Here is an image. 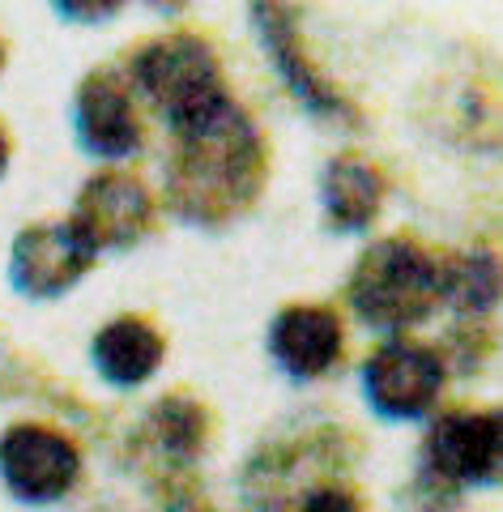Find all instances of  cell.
<instances>
[{
	"instance_id": "cell-1",
	"label": "cell",
	"mask_w": 503,
	"mask_h": 512,
	"mask_svg": "<svg viewBox=\"0 0 503 512\" xmlns=\"http://www.w3.org/2000/svg\"><path fill=\"white\" fill-rule=\"evenodd\" d=\"M265 175V150L252 120L239 107L209 120L197 133L180 137V154L171 158V205L184 218L218 222L243 210Z\"/></svg>"
},
{
	"instance_id": "cell-2",
	"label": "cell",
	"mask_w": 503,
	"mask_h": 512,
	"mask_svg": "<svg viewBox=\"0 0 503 512\" xmlns=\"http://www.w3.org/2000/svg\"><path fill=\"white\" fill-rule=\"evenodd\" d=\"M350 312L367 329H414L444 303V265L405 235L376 239L346 282Z\"/></svg>"
},
{
	"instance_id": "cell-3",
	"label": "cell",
	"mask_w": 503,
	"mask_h": 512,
	"mask_svg": "<svg viewBox=\"0 0 503 512\" xmlns=\"http://www.w3.org/2000/svg\"><path fill=\"white\" fill-rule=\"evenodd\" d=\"M128 73H133V86L150 99V107L171 124L175 137L197 133L235 107L214 47L197 35H162L141 43Z\"/></svg>"
},
{
	"instance_id": "cell-4",
	"label": "cell",
	"mask_w": 503,
	"mask_h": 512,
	"mask_svg": "<svg viewBox=\"0 0 503 512\" xmlns=\"http://www.w3.org/2000/svg\"><path fill=\"white\" fill-rule=\"evenodd\" d=\"M448 380L440 350L414 338H393L363 363L367 406L388 423H418L435 410Z\"/></svg>"
},
{
	"instance_id": "cell-5",
	"label": "cell",
	"mask_w": 503,
	"mask_h": 512,
	"mask_svg": "<svg viewBox=\"0 0 503 512\" xmlns=\"http://www.w3.org/2000/svg\"><path fill=\"white\" fill-rule=\"evenodd\" d=\"M81 453L69 436L43 423H13L0 436V483L22 504H56L73 491Z\"/></svg>"
},
{
	"instance_id": "cell-6",
	"label": "cell",
	"mask_w": 503,
	"mask_h": 512,
	"mask_svg": "<svg viewBox=\"0 0 503 512\" xmlns=\"http://www.w3.org/2000/svg\"><path fill=\"white\" fill-rule=\"evenodd\" d=\"M499 414L452 410L435 419L423 444L427 474L440 487H495L499 483Z\"/></svg>"
},
{
	"instance_id": "cell-7",
	"label": "cell",
	"mask_w": 503,
	"mask_h": 512,
	"mask_svg": "<svg viewBox=\"0 0 503 512\" xmlns=\"http://www.w3.org/2000/svg\"><path fill=\"white\" fill-rule=\"evenodd\" d=\"M99 261L69 222H39L13 239L9 252V282L30 299H56L86 278V269Z\"/></svg>"
},
{
	"instance_id": "cell-8",
	"label": "cell",
	"mask_w": 503,
	"mask_h": 512,
	"mask_svg": "<svg viewBox=\"0 0 503 512\" xmlns=\"http://www.w3.org/2000/svg\"><path fill=\"white\" fill-rule=\"evenodd\" d=\"M94 256L128 248L150 222V192L124 171H103L81 188L73 218H64Z\"/></svg>"
},
{
	"instance_id": "cell-9",
	"label": "cell",
	"mask_w": 503,
	"mask_h": 512,
	"mask_svg": "<svg viewBox=\"0 0 503 512\" xmlns=\"http://www.w3.org/2000/svg\"><path fill=\"white\" fill-rule=\"evenodd\" d=\"M73 133H77V146L90 158H103V163H120V158L137 154L141 116H137L133 94H128L116 69H94L86 82L77 86Z\"/></svg>"
},
{
	"instance_id": "cell-10",
	"label": "cell",
	"mask_w": 503,
	"mask_h": 512,
	"mask_svg": "<svg viewBox=\"0 0 503 512\" xmlns=\"http://www.w3.org/2000/svg\"><path fill=\"white\" fill-rule=\"evenodd\" d=\"M269 355L290 380L329 376L346 355V325L333 308L320 303H295L282 308L269 325Z\"/></svg>"
},
{
	"instance_id": "cell-11",
	"label": "cell",
	"mask_w": 503,
	"mask_h": 512,
	"mask_svg": "<svg viewBox=\"0 0 503 512\" xmlns=\"http://www.w3.org/2000/svg\"><path fill=\"white\" fill-rule=\"evenodd\" d=\"M256 30H261V39L269 47V60L273 69L286 77L290 94L312 111V116H342L346 103L342 94H337L324 77L316 73V64L307 60L303 52V39H299V22L290 18V9H278V5H256Z\"/></svg>"
},
{
	"instance_id": "cell-12",
	"label": "cell",
	"mask_w": 503,
	"mask_h": 512,
	"mask_svg": "<svg viewBox=\"0 0 503 512\" xmlns=\"http://www.w3.org/2000/svg\"><path fill=\"white\" fill-rule=\"evenodd\" d=\"M90 359L111 389H141L162 367V338L150 320L141 316H116L103 325L90 342Z\"/></svg>"
},
{
	"instance_id": "cell-13",
	"label": "cell",
	"mask_w": 503,
	"mask_h": 512,
	"mask_svg": "<svg viewBox=\"0 0 503 512\" xmlns=\"http://www.w3.org/2000/svg\"><path fill=\"white\" fill-rule=\"evenodd\" d=\"M320 201L337 231H367L384 205V184L363 158L342 154L320 175Z\"/></svg>"
},
{
	"instance_id": "cell-14",
	"label": "cell",
	"mask_w": 503,
	"mask_h": 512,
	"mask_svg": "<svg viewBox=\"0 0 503 512\" xmlns=\"http://www.w3.org/2000/svg\"><path fill=\"white\" fill-rule=\"evenodd\" d=\"M499 291V274L491 256H461L444 269V299L457 303L465 312H482L495 303Z\"/></svg>"
},
{
	"instance_id": "cell-15",
	"label": "cell",
	"mask_w": 503,
	"mask_h": 512,
	"mask_svg": "<svg viewBox=\"0 0 503 512\" xmlns=\"http://www.w3.org/2000/svg\"><path fill=\"white\" fill-rule=\"evenodd\" d=\"M295 512H363V508H359V500H354L350 491H342V487H316V491L303 495Z\"/></svg>"
},
{
	"instance_id": "cell-16",
	"label": "cell",
	"mask_w": 503,
	"mask_h": 512,
	"mask_svg": "<svg viewBox=\"0 0 503 512\" xmlns=\"http://www.w3.org/2000/svg\"><path fill=\"white\" fill-rule=\"evenodd\" d=\"M9 171V137H5V128H0V175Z\"/></svg>"
},
{
	"instance_id": "cell-17",
	"label": "cell",
	"mask_w": 503,
	"mask_h": 512,
	"mask_svg": "<svg viewBox=\"0 0 503 512\" xmlns=\"http://www.w3.org/2000/svg\"><path fill=\"white\" fill-rule=\"evenodd\" d=\"M0 60H5V47H0Z\"/></svg>"
}]
</instances>
